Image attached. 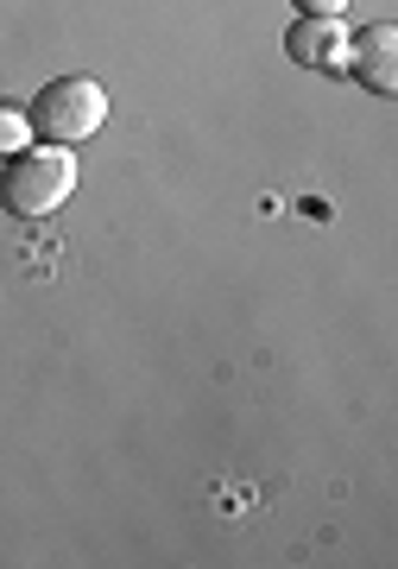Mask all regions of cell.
<instances>
[{
	"instance_id": "cell-1",
	"label": "cell",
	"mask_w": 398,
	"mask_h": 569,
	"mask_svg": "<svg viewBox=\"0 0 398 569\" xmlns=\"http://www.w3.org/2000/svg\"><path fill=\"white\" fill-rule=\"evenodd\" d=\"M70 197H77V152L70 146H26L0 164V203L26 222L58 216Z\"/></svg>"
},
{
	"instance_id": "cell-2",
	"label": "cell",
	"mask_w": 398,
	"mask_h": 569,
	"mask_svg": "<svg viewBox=\"0 0 398 569\" xmlns=\"http://www.w3.org/2000/svg\"><path fill=\"white\" fill-rule=\"evenodd\" d=\"M26 121H32V133L44 146H82V140H96L101 121H108V89L96 77H58L32 96Z\"/></svg>"
},
{
	"instance_id": "cell-3",
	"label": "cell",
	"mask_w": 398,
	"mask_h": 569,
	"mask_svg": "<svg viewBox=\"0 0 398 569\" xmlns=\"http://www.w3.org/2000/svg\"><path fill=\"white\" fill-rule=\"evenodd\" d=\"M348 77L367 96H392L398 89V26L392 20L360 26V39H348Z\"/></svg>"
},
{
	"instance_id": "cell-4",
	"label": "cell",
	"mask_w": 398,
	"mask_h": 569,
	"mask_svg": "<svg viewBox=\"0 0 398 569\" xmlns=\"http://www.w3.org/2000/svg\"><path fill=\"white\" fill-rule=\"evenodd\" d=\"M285 51H291V63H304V70H341L348 77V26L341 20H291V32H285Z\"/></svg>"
},
{
	"instance_id": "cell-5",
	"label": "cell",
	"mask_w": 398,
	"mask_h": 569,
	"mask_svg": "<svg viewBox=\"0 0 398 569\" xmlns=\"http://www.w3.org/2000/svg\"><path fill=\"white\" fill-rule=\"evenodd\" d=\"M32 146V121H26V108L0 102V164L13 159V152H26Z\"/></svg>"
},
{
	"instance_id": "cell-6",
	"label": "cell",
	"mask_w": 398,
	"mask_h": 569,
	"mask_svg": "<svg viewBox=\"0 0 398 569\" xmlns=\"http://www.w3.org/2000/svg\"><path fill=\"white\" fill-rule=\"evenodd\" d=\"M291 7H298L304 20H341V13H348L355 0H291Z\"/></svg>"
}]
</instances>
